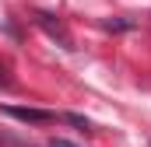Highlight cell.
<instances>
[{"instance_id": "cell-1", "label": "cell", "mask_w": 151, "mask_h": 147, "mask_svg": "<svg viewBox=\"0 0 151 147\" xmlns=\"http://www.w3.org/2000/svg\"><path fill=\"white\" fill-rule=\"evenodd\" d=\"M0 112L4 116H11V119H18V123H35V126H42V123H53L56 116L46 109H25V105H0Z\"/></svg>"}, {"instance_id": "cell-2", "label": "cell", "mask_w": 151, "mask_h": 147, "mask_svg": "<svg viewBox=\"0 0 151 147\" xmlns=\"http://www.w3.org/2000/svg\"><path fill=\"white\" fill-rule=\"evenodd\" d=\"M35 21H39V25H42V28H46V35H53V39H56V42H60V46H63V49H70V35L63 32V25H60V21H53L49 14H39Z\"/></svg>"}, {"instance_id": "cell-3", "label": "cell", "mask_w": 151, "mask_h": 147, "mask_svg": "<svg viewBox=\"0 0 151 147\" xmlns=\"http://www.w3.org/2000/svg\"><path fill=\"white\" fill-rule=\"evenodd\" d=\"M60 119H63V123H70V126H77V130H84V133H88V130H91V123H88V119H84V116H74V112H63V116H60Z\"/></svg>"}, {"instance_id": "cell-5", "label": "cell", "mask_w": 151, "mask_h": 147, "mask_svg": "<svg viewBox=\"0 0 151 147\" xmlns=\"http://www.w3.org/2000/svg\"><path fill=\"white\" fill-rule=\"evenodd\" d=\"M49 147H77V144H70V140H60V137H56V140H49Z\"/></svg>"}, {"instance_id": "cell-4", "label": "cell", "mask_w": 151, "mask_h": 147, "mask_svg": "<svg viewBox=\"0 0 151 147\" xmlns=\"http://www.w3.org/2000/svg\"><path fill=\"white\" fill-rule=\"evenodd\" d=\"M106 28L109 32H123V28H130V21H106Z\"/></svg>"}]
</instances>
